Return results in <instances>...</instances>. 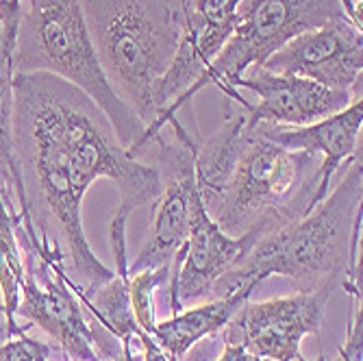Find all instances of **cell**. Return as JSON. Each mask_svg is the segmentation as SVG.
I'll list each match as a JSON object with an SVG mask.
<instances>
[{
  "label": "cell",
  "mask_w": 363,
  "mask_h": 361,
  "mask_svg": "<svg viewBox=\"0 0 363 361\" xmlns=\"http://www.w3.org/2000/svg\"><path fill=\"white\" fill-rule=\"evenodd\" d=\"M11 135L26 196L20 233L59 244L72 289L103 285L116 270L94 255L87 240L81 216L85 194L98 179L118 185L109 246L124 250L128 218L140 207H155L161 196L157 166L124 150L109 118L85 91L46 72L13 77Z\"/></svg>",
  "instance_id": "obj_1"
},
{
  "label": "cell",
  "mask_w": 363,
  "mask_h": 361,
  "mask_svg": "<svg viewBox=\"0 0 363 361\" xmlns=\"http://www.w3.org/2000/svg\"><path fill=\"white\" fill-rule=\"evenodd\" d=\"M363 159L361 152L335 189L305 218L261 238L235 268L222 274L205 301L255 291L268 277H287L298 291L342 289L361 301V226H363Z\"/></svg>",
  "instance_id": "obj_2"
},
{
  "label": "cell",
  "mask_w": 363,
  "mask_h": 361,
  "mask_svg": "<svg viewBox=\"0 0 363 361\" xmlns=\"http://www.w3.org/2000/svg\"><path fill=\"white\" fill-rule=\"evenodd\" d=\"M107 81L128 109L152 124L155 87L187 28V0H79Z\"/></svg>",
  "instance_id": "obj_3"
},
{
  "label": "cell",
  "mask_w": 363,
  "mask_h": 361,
  "mask_svg": "<svg viewBox=\"0 0 363 361\" xmlns=\"http://www.w3.org/2000/svg\"><path fill=\"white\" fill-rule=\"evenodd\" d=\"M13 72H46L72 83L103 109L130 157L150 150L146 124L107 81L79 0H20Z\"/></svg>",
  "instance_id": "obj_4"
},
{
  "label": "cell",
  "mask_w": 363,
  "mask_h": 361,
  "mask_svg": "<svg viewBox=\"0 0 363 361\" xmlns=\"http://www.w3.org/2000/svg\"><path fill=\"white\" fill-rule=\"evenodd\" d=\"M324 199L318 155L287 150L246 124L240 161L209 216L228 235L261 240L305 218Z\"/></svg>",
  "instance_id": "obj_5"
},
{
  "label": "cell",
  "mask_w": 363,
  "mask_h": 361,
  "mask_svg": "<svg viewBox=\"0 0 363 361\" xmlns=\"http://www.w3.org/2000/svg\"><path fill=\"white\" fill-rule=\"evenodd\" d=\"M344 18L348 16L342 0H242L238 7V24L205 70L201 89L216 85L226 96V103L246 111L250 101L235 89L246 72L261 68L279 48L301 33Z\"/></svg>",
  "instance_id": "obj_6"
},
{
  "label": "cell",
  "mask_w": 363,
  "mask_h": 361,
  "mask_svg": "<svg viewBox=\"0 0 363 361\" xmlns=\"http://www.w3.org/2000/svg\"><path fill=\"white\" fill-rule=\"evenodd\" d=\"M24 250V279L16 318L35 324L59 346L65 361H101L94 346L91 324L65 272V257L59 244L40 238Z\"/></svg>",
  "instance_id": "obj_7"
},
{
  "label": "cell",
  "mask_w": 363,
  "mask_h": 361,
  "mask_svg": "<svg viewBox=\"0 0 363 361\" xmlns=\"http://www.w3.org/2000/svg\"><path fill=\"white\" fill-rule=\"evenodd\" d=\"M333 289L296 291L270 301H246L220 331L224 344H238L272 361L301 357L307 335H320L326 303Z\"/></svg>",
  "instance_id": "obj_8"
},
{
  "label": "cell",
  "mask_w": 363,
  "mask_h": 361,
  "mask_svg": "<svg viewBox=\"0 0 363 361\" xmlns=\"http://www.w3.org/2000/svg\"><path fill=\"white\" fill-rule=\"evenodd\" d=\"M155 146L161 196L155 203L148 240L140 255L128 264V274L142 270H172L174 259L187 240L191 205L198 194L194 179V150L179 140L168 142L163 135H159Z\"/></svg>",
  "instance_id": "obj_9"
},
{
  "label": "cell",
  "mask_w": 363,
  "mask_h": 361,
  "mask_svg": "<svg viewBox=\"0 0 363 361\" xmlns=\"http://www.w3.org/2000/svg\"><path fill=\"white\" fill-rule=\"evenodd\" d=\"M261 68L274 74L311 79L328 89L348 91L352 98H361L363 28H357L344 18L301 33L279 48Z\"/></svg>",
  "instance_id": "obj_10"
},
{
  "label": "cell",
  "mask_w": 363,
  "mask_h": 361,
  "mask_svg": "<svg viewBox=\"0 0 363 361\" xmlns=\"http://www.w3.org/2000/svg\"><path fill=\"white\" fill-rule=\"evenodd\" d=\"M257 242L255 233H244L240 238L224 233L205 209L201 194H196L181 266L170 272V283L166 287L172 316L181 313L187 303L205 301L213 283L235 268Z\"/></svg>",
  "instance_id": "obj_11"
},
{
  "label": "cell",
  "mask_w": 363,
  "mask_h": 361,
  "mask_svg": "<svg viewBox=\"0 0 363 361\" xmlns=\"http://www.w3.org/2000/svg\"><path fill=\"white\" fill-rule=\"evenodd\" d=\"M235 89H244L257 98L246 109L248 124H272V126H307L318 120H324L352 101L348 91L328 89L311 79L274 74L263 68L246 72Z\"/></svg>",
  "instance_id": "obj_12"
},
{
  "label": "cell",
  "mask_w": 363,
  "mask_h": 361,
  "mask_svg": "<svg viewBox=\"0 0 363 361\" xmlns=\"http://www.w3.org/2000/svg\"><path fill=\"white\" fill-rule=\"evenodd\" d=\"M361 122L363 101L357 98L346 109L307 126H272L263 122L250 126L287 150L318 155L322 159V191L328 194L331 181L342 170V163H348L361 152Z\"/></svg>",
  "instance_id": "obj_13"
},
{
  "label": "cell",
  "mask_w": 363,
  "mask_h": 361,
  "mask_svg": "<svg viewBox=\"0 0 363 361\" xmlns=\"http://www.w3.org/2000/svg\"><path fill=\"white\" fill-rule=\"evenodd\" d=\"M246 144V111L226 103V118L209 140L194 150V179L203 205L209 211L222 196Z\"/></svg>",
  "instance_id": "obj_14"
},
{
  "label": "cell",
  "mask_w": 363,
  "mask_h": 361,
  "mask_svg": "<svg viewBox=\"0 0 363 361\" xmlns=\"http://www.w3.org/2000/svg\"><path fill=\"white\" fill-rule=\"evenodd\" d=\"M250 294L252 291L244 289L228 299L205 301L203 305L183 309L168 320L157 322L152 338L172 361H181L198 342L218 335L238 313V309L250 299Z\"/></svg>",
  "instance_id": "obj_15"
},
{
  "label": "cell",
  "mask_w": 363,
  "mask_h": 361,
  "mask_svg": "<svg viewBox=\"0 0 363 361\" xmlns=\"http://www.w3.org/2000/svg\"><path fill=\"white\" fill-rule=\"evenodd\" d=\"M18 220V211L9 207L3 191H0V311H3L5 340L26 331L16 318V309L20 303V283L26 268L24 250L16 231Z\"/></svg>",
  "instance_id": "obj_16"
},
{
  "label": "cell",
  "mask_w": 363,
  "mask_h": 361,
  "mask_svg": "<svg viewBox=\"0 0 363 361\" xmlns=\"http://www.w3.org/2000/svg\"><path fill=\"white\" fill-rule=\"evenodd\" d=\"M13 50L5 46L0 33V191L13 209V199L18 201V216L26 213V196L20 177V168L13 155Z\"/></svg>",
  "instance_id": "obj_17"
},
{
  "label": "cell",
  "mask_w": 363,
  "mask_h": 361,
  "mask_svg": "<svg viewBox=\"0 0 363 361\" xmlns=\"http://www.w3.org/2000/svg\"><path fill=\"white\" fill-rule=\"evenodd\" d=\"M168 283H170V270H142L135 274H128V296H130L135 322L142 331L150 335L157 324L155 296L159 289L168 287Z\"/></svg>",
  "instance_id": "obj_18"
},
{
  "label": "cell",
  "mask_w": 363,
  "mask_h": 361,
  "mask_svg": "<svg viewBox=\"0 0 363 361\" xmlns=\"http://www.w3.org/2000/svg\"><path fill=\"white\" fill-rule=\"evenodd\" d=\"M52 346L22 331L0 344V361H48Z\"/></svg>",
  "instance_id": "obj_19"
},
{
  "label": "cell",
  "mask_w": 363,
  "mask_h": 361,
  "mask_svg": "<svg viewBox=\"0 0 363 361\" xmlns=\"http://www.w3.org/2000/svg\"><path fill=\"white\" fill-rule=\"evenodd\" d=\"M337 361H363V305L361 301H352L348 333H346V342L340 346Z\"/></svg>",
  "instance_id": "obj_20"
},
{
  "label": "cell",
  "mask_w": 363,
  "mask_h": 361,
  "mask_svg": "<svg viewBox=\"0 0 363 361\" xmlns=\"http://www.w3.org/2000/svg\"><path fill=\"white\" fill-rule=\"evenodd\" d=\"M216 361H272V359L259 357V355H255V352H250L238 344H224V350Z\"/></svg>",
  "instance_id": "obj_21"
},
{
  "label": "cell",
  "mask_w": 363,
  "mask_h": 361,
  "mask_svg": "<svg viewBox=\"0 0 363 361\" xmlns=\"http://www.w3.org/2000/svg\"><path fill=\"white\" fill-rule=\"evenodd\" d=\"M342 5L346 9V16L350 18V22L357 28H363V20H361V3H354V0H342Z\"/></svg>",
  "instance_id": "obj_22"
},
{
  "label": "cell",
  "mask_w": 363,
  "mask_h": 361,
  "mask_svg": "<svg viewBox=\"0 0 363 361\" xmlns=\"http://www.w3.org/2000/svg\"><path fill=\"white\" fill-rule=\"evenodd\" d=\"M294 361H328V359H326L324 355H318V357H313V359H307V357H303V355H301L298 359H294Z\"/></svg>",
  "instance_id": "obj_23"
},
{
  "label": "cell",
  "mask_w": 363,
  "mask_h": 361,
  "mask_svg": "<svg viewBox=\"0 0 363 361\" xmlns=\"http://www.w3.org/2000/svg\"><path fill=\"white\" fill-rule=\"evenodd\" d=\"M113 361H128L126 357H118V359H113Z\"/></svg>",
  "instance_id": "obj_24"
},
{
  "label": "cell",
  "mask_w": 363,
  "mask_h": 361,
  "mask_svg": "<svg viewBox=\"0 0 363 361\" xmlns=\"http://www.w3.org/2000/svg\"><path fill=\"white\" fill-rule=\"evenodd\" d=\"M11 3H13V5H20V0H11Z\"/></svg>",
  "instance_id": "obj_25"
},
{
  "label": "cell",
  "mask_w": 363,
  "mask_h": 361,
  "mask_svg": "<svg viewBox=\"0 0 363 361\" xmlns=\"http://www.w3.org/2000/svg\"><path fill=\"white\" fill-rule=\"evenodd\" d=\"M0 333H3V335H5V329H0Z\"/></svg>",
  "instance_id": "obj_26"
},
{
  "label": "cell",
  "mask_w": 363,
  "mask_h": 361,
  "mask_svg": "<svg viewBox=\"0 0 363 361\" xmlns=\"http://www.w3.org/2000/svg\"><path fill=\"white\" fill-rule=\"evenodd\" d=\"M354 3H361V0H354Z\"/></svg>",
  "instance_id": "obj_27"
}]
</instances>
